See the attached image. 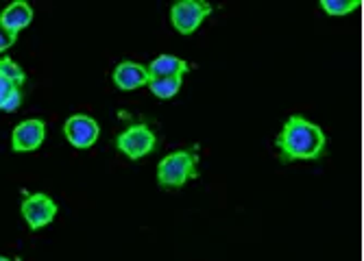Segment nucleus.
Here are the masks:
<instances>
[{"label": "nucleus", "mask_w": 364, "mask_h": 261, "mask_svg": "<svg viewBox=\"0 0 364 261\" xmlns=\"http://www.w3.org/2000/svg\"><path fill=\"white\" fill-rule=\"evenodd\" d=\"M284 161H308L318 159L325 150V133L321 126L306 120L304 116H290L277 138Z\"/></svg>", "instance_id": "obj_1"}, {"label": "nucleus", "mask_w": 364, "mask_h": 261, "mask_svg": "<svg viewBox=\"0 0 364 261\" xmlns=\"http://www.w3.org/2000/svg\"><path fill=\"white\" fill-rule=\"evenodd\" d=\"M198 157L190 150H177L166 155L157 166V181L164 187H181L188 179L196 177Z\"/></svg>", "instance_id": "obj_2"}, {"label": "nucleus", "mask_w": 364, "mask_h": 261, "mask_svg": "<svg viewBox=\"0 0 364 261\" xmlns=\"http://www.w3.org/2000/svg\"><path fill=\"white\" fill-rule=\"evenodd\" d=\"M157 144V138L153 130L146 124H131L129 128H124L122 133L116 140L118 150L129 157V159H142L146 157Z\"/></svg>", "instance_id": "obj_3"}, {"label": "nucleus", "mask_w": 364, "mask_h": 261, "mask_svg": "<svg viewBox=\"0 0 364 261\" xmlns=\"http://www.w3.org/2000/svg\"><path fill=\"white\" fill-rule=\"evenodd\" d=\"M210 13L212 5L201 3V0H183V3H177L171 9V20L181 35H192Z\"/></svg>", "instance_id": "obj_4"}, {"label": "nucleus", "mask_w": 364, "mask_h": 261, "mask_svg": "<svg viewBox=\"0 0 364 261\" xmlns=\"http://www.w3.org/2000/svg\"><path fill=\"white\" fill-rule=\"evenodd\" d=\"M22 216L33 231H38V228H42L55 220L57 205L46 194H31L22 201Z\"/></svg>", "instance_id": "obj_5"}, {"label": "nucleus", "mask_w": 364, "mask_h": 261, "mask_svg": "<svg viewBox=\"0 0 364 261\" xmlns=\"http://www.w3.org/2000/svg\"><path fill=\"white\" fill-rule=\"evenodd\" d=\"M63 133H65V140H68L75 148H90L96 144L101 130H98V124L92 116L77 113L65 120Z\"/></svg>", "instance_id": "obj_6"}, {"label": "nucleus", "mask_w": 364, "mask_h": 261, "mask_svg": "<svg viewBox=\"0 0 364 261\" xmlns=\"http://www.w3.org/2000/svg\"><path fill=\"white\" fill-rule=\"evenodd\" d=\"M46 135V126L42 120H24L14 128L11 146L16 152H28L42 146Z\"/></svg>", "instance_id": "obj_7"}, {"label": "nucleus", "mask_w": 364, "mask_h": 261, "mask_svg": "<svg viewBox=\"0 0 364 261\" xmlns=\"http://www.w3.org/2000/svg\"><path fill=\"white\" fill-rule=\"evenodd\" d=\"M114 83L118 89L131 91V89L149 85L151 77H149V70L144 68V65H140L136 61H122L114 70Z\"/></svg>", "instance_id": "obj_8"}, {"label": "nucleus", "mask_w": 364, "mask_h": 261, "mask_svg": "<svg viewBox=\"0 0 364 261\" xmlns=\"http://www.w3.org/2000/svg\"><path fill=\"white\" fill-rule=\"evenodd\" d=\"M149 77L151 81L153 79H175V77H181L190 70L188 61L179 59V57H173V55H159L157 59L151 61L149 65Z\"/></svg>", "instance_id": "obj_9"}, {"label": "nucleus", "mask_w": 364, "mask_h": 261, "mask_svg": "<svg viewBox=\"0 0 364 261\" xmlns=\"http://www.w3.org/2000/svg\"><path fill=\"white\" fill-rule=\"evenodd\" d=\"M31 20H33V9L26 3H11L3 11V16H0V22L5 24V28L16 33V35H18V30L31 24Z\"/></svg>", "instance_id": "obj_10"}, {"label": "nucleus", "mask_w": 364, "mask_h": 261, "mask_svg": "<svg viewBox=\"0 0 364 261\" xmlns=\"http://www.w3.org/2000/svg\"><path fill=\"white\" fill-rule=\"evenodd\" d=\"M0 77H3L5 81H9V83H14L16 87H22V83L26 81L24 70L11 57H0Z\"/></svg>", "instance_id": "obj_11"}, {"label": "nucleus", "mask_w": 364, "mask_h": 261, "mask_svg": "<svg viewBox=\"0 0 364 261\" xmlns=\"http://www.w3.org/2000/svg\"><path fill=\"white\" fill-rule=\"evenodd\" d=\"M181 77H175V79H153L149 83L151 91L157 96V98H173L179 89H181Z\"/></svg>", "instance_id": "obj_12"}, {"label": "nucleus", "mask_w": 364, "mask_h": 261, "mask_svg": "<svg viewBox=\"0 0 364 261\" xmlns=\"http://www.w3.org/2000/svg\"><path fill=\"white\" fill-rule=\"evenodd\" d=\"M321 7L329 13V16H347L351 13L353 9L360 7V0H323Z\"/></svg>", "instance_id": "obj_13"}, {"label": "nucleus", "mask_w": 364, "mask_h": 261, "mask_svg": "<svg viewBox=\"0 0 364 261\" xmlns=\"http://www.w3.org/2000/svg\"><path fill=\"white\" fill-rule=\"evenodd\" d=\"M18 35L16 33H11L9 28H5V24L0 22V52H5L7 48H11L16 44Z\"/></svg>", "instance_id": "obj_14"}, {"label": "nucleus", "mask_w": 364, "mask_h": 261, "mask_svg": "<svg viewBox=\"0 0 364 261\" xmlns=\"http://www.w3.org/2000/svg\"><path fill=\"white\" fill-rule=\"evenodd\" d=\"M16 89H20V87H16L14 83H9V81H5L3 77H0V109H3V105L7 103V98H9Z\"/></svg>", "instance_id": "obj_15"}, {"label": "nucleus", "mask_w": 364, "mask_h": 261, "mask_svg": "<svg viewBox=\"0 0 364 261\" xmlns=\"http://www.w3.org/2000/svg\"><path fill=\"white\" fill-rule=\"evenodd\" d=\"M20 103H22V91L16 89V91L7 98V103L3 105V111H16V109L20 107Z\"/></svg>", "instance_id": "obj_16"}, {"label": "nucleus", "mask_w": 364, "mask_h": 261, "mask_svg": "<svg viewBox=\"0 0 364 261\" xmlns=\"http://www.w3.org/2000/svg\"><path fill=\"white\" fill-rule=\"evenodd\" d=\"M0 261H11V259H7V257H0Z\"/></svg>", "instance_id": "obj_17"}]
</instances>
